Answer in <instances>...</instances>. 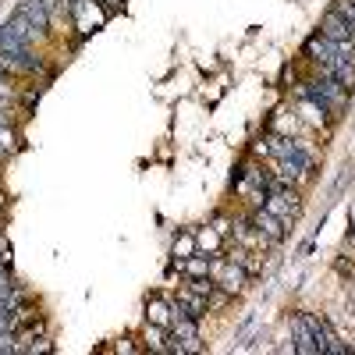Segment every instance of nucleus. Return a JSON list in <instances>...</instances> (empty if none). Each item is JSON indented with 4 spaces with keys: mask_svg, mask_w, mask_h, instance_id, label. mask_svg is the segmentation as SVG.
<instances>
[{
    "mask_svg": "<svg viewBox=\"0 0 355 355\" xmlns=\"http://www.w3.org/2000/svg\"><path fill=\"white\" fill-rule=\"evenodd\" d=\"M320 36H327V40H334V43H355V25H348L341 15H327L323 18V25H320Z\"/></svg>",
    "mask_w": 355,
    "mask_h": 355,
    "instance_id": "0eeeda50",
    "label": "nucleus"
},
{
    "mask_svg": "<svg viewBox=\"0 0 355 355\" xmlns=\"http://www.w3.org/2000/svg\"><path fill=\"white\" fill-rule=\"evenodd\" d=\"M146 345H150L153 352H167V345H164V331L157 327V323H146Z\"/></svg>",
    "mask_w": 355,
    "mask_h": 355,
    "instance_id": "2eb2a0df",
    "label": "nucleus"
},
{
    "mask_svg": "<svg viewBox=\"0 0 355 355\" xmlns=\"http://www.w3.org/2000/svg\"><path fill=\"white\" fill-rule=\"evenodd\" d=\"M299 96H302V100L320 103L327 114H338V110L345 107V100H348V89H345V85H338L334 78L323 75L320 82H306V85L299 89Z\"/></svg>",
    "mask_w": 355,
    "mask_h": 355,
    "instance_id": "f03ea898",
    "label": "nucleus"
},
{
    "mask_svg": "<svg viewBox=\"0 0 355 355\" xmlns=\"http://www.w3.org/2000/svg\"><path fill=\"white\" fill-rule=\"evenodd\" d=\"M323 75H327V78H334L338 85H345L348 93L355 89V64H348V61H338V64H323Z\"/></svg>",
    "mask_w": 355,
    "mask_h": 355,
    "instance_id": "9b49d317",
    "label": "nucleus"
},
{
    "mask_svg": "<svg viewBox=\"0 0 355 355\" xmlns=\"http://www.w3.org/2000/svg\"><path fill=\"white\" fill-rule=\"evenodd\" d=\"M348 245H352V249H355V231H352V234H348Z\"/></svg>",
    "mask_w": 355,
    "mask_h": 355,
    "instance_id": "a211bd4d",
    "label": "nucleus"
},
{
    "mask_svg": "<svg viewBox=\"0 0 355 355\" xmlns=\"http://www.w3.org/2000/svg\"><path fill=\"white\" fill-rule=\"evenodd\" d=\"M291 334H295V352H306V355L316 352V338H313V327H309V313H299V316L291 320Z\"/></svg>",
    "mask_w": 355,
    "mask_h": 355,
    "instance_id": "6e6552de",
    "label": "nucleus"
},
{
    "mask_svg": "<svg viewBox=\"0 0 355 355\" xmlns=\"http://www.w3.org/2000/svg\"><path fill=\"white\" fill-rule=\"evenodd\" d=\"M18 15L33 21L40 33H46V28H50V15H46V8H43V0H21V4H18Z\"/></svg>",
    "mask_w": 355,
    "mask_h": 355,
    "instance_id": "9d476101",
    "label": "nucleus"
},
{
    "mask_svg": "<svg viewBox=\"0 0 355 355\" xmlns=\"http://www.w3.org/2000/svg\"><path fill=\"white\" fill-rule=\"evenodd\" d=\"M71 18L78 33H93L96 25L107 21V11L96 4V0H71Z\"/></svg>",
    "mask_w": 355,
    "mask_h": 355,
    "instance_id": "20e7f679",
    "label": "nucleus"
},
{
    "mask_svg": "<svg viewBox=\"0 0 355 355\" xmlns=\"http://www.w3.org/2000/svg\"><path fill=\"white\" fill-rule=\"evenodd\" d=\"M192 252H196V239H192V234H182V239L174 242V256L178 259H189Z\"/></svg>",
    "mask_w": 355,
    "mask_h": 355,
    "instance_id": "dca6fc26",
    "label": "nucleus"
},
{
    "mask_svg": "<svg viewBox=\"0 0 355 355\" xmlns=\"http://www.w3.org/2000/svg\"><path fill=\"white\" fill-rule=\"evenodd\" d=\"M210 281L217 284V288H224L227 295H234V291H242V284H245V270L239 263H234L231 256L224 259V256H217V259H210Z\"/></svg>",
    "mask_w": 355,
    "mask_h": 355,
    "instance_id": "7ed1b4c3",
    "label": "nucleus"
},
{
    "mask_svg": "<svg viewBox=\"0 0 355 355\" xmlns=\"http://www.w3.org/2000/svg\"><path fill=\"white\" fill-rule=\"evenodd\" d=\"M249 220H252V227L263 234L266 242H274V245H277V242L284 239V220H281V217H274L270 210H266V206H256V214H252Z\"/></svg>",
    "mask_w": 355,
    "mask_h": 355,
    "instance_id": "39448f33",
    "label": "nucleus"
},
{
    "mask_svg": "<svg viewBox=\"0 0 355 355\" xmlns=\"http://www.w3.org/2000/svg\"><path fill=\"white\" fill-rule=\"evenodd\" d=\"M8 28H11V33H15L18 40H25V43H33L36 36H43V33H40V28H36L33 21H28V18H21L18 11H15V18L8 21Z\"/></svg>",
    "mask_w": 355,
    "mask_h": 355,
    "instance_id": "f8f14e48",
    "label": "nucleus"
},
{
    "mask_svg": "<svg viewBox=\"0 0 355 355\" xmlns=\"http://www.w3.org/2000/svg\"><path fill=\"white\" fill-rule=\"evenodd\" d=\"M182 270L189 274V281H196V277H210V259H202V256H189V259L182 263Z\"/></svg>",
    "mask_w": 355,
    "mask_h": 355,
    "instance_id": "4468645a",
    "label": "nucleus"
},
{
    "mask_svg": "<svg viewBox=\"0 0 355 355\" xmlns=\"http://www.w3.org/2000/svg\"><path fill=\"white\" fill-rule=\"evenodd\" d=\"M0 78H4V64H0Z\"/></svg>",
    "mask_w": 355,
    "mask_h": 355,
    "instance_id": "6ab92c4d",
    "label": "nucleus"
},
{
    "mask_svg": "<svg viewBox=\"0 0 355 355\" xmlns=\"http://www.w3.org/2000/svg\"><path fill=\"white\" fill-rule=\"evenodd\" d=\"M0 64L11 68V71H40L43 68L33 57V46H28L25 40H18L8 25L0 28Z\"/></svg>",
    "mask_w": 355,
    "mask_h": 355,
    "instance_id": "f257e3e1",
    "label": "nucleus"
},
{
    "mask_svg": "<svg viewBox=\"0 0 355 355\" xmlns=\"http://www.w3.org/2000/svg\"><path fill=\"white\" fill-rule=\"evenodd\" d=\"M146 316H150V323H157V327H171V306L164 299H150Z\"/></svg>",
    "mask_w": 355,
    "mask_h": 355,
    "instance_id": "ddd939ff",
    "label": "nucleus"
},
{
    "mask_svg": "<svg viewBox=\"0 0 355 355\" xmlns=\"http://www.w3.org/2000/svg\"><path fill=\"white\" fill-rule=\"evenodd\" d=\"M178 306H182L192 320H202L206 313H210V306H206V295H199V291H192L189 284L182 288V291H178V299H174Z\"/></svg>",
    "mask_w": 355,
    "mask_h": 355,
    "instance_id": "1a4fd4ad",
    "label": "nucleus"
},
{
    "mask_svg": "<svg viewBox=\"0 0 355 355\" xmlns=\"http://www.w3.org/2000/svg\"><path fill=\"white\" fill-rule=\"evenodd\" d=\"M334 15H341L348 25H355V4L352 0H334Z\"/></svg>",
    "mask_w": 355,
    "mask_h": 355,
    "instance_id": "f3484780",
    "label": "nucleus"
},
{
    "mask_svg": "<svg viewBox=\"0 0 355 355\" xmlns=\"http://www.w3.org/2000/svg\"><path fill=\"white\" fill-rule=\"evenodd\" d=\"M309 327H313V338H316V352H348V345H341L338 338H334V331H331V323L323 320V316H313L309 313Z\"/></svg>",
    "mask_w": 355,
    "mask_h": 355,
    "instance_id": "423d86ee",
    "label": "nucleus"
}]
</instances>
